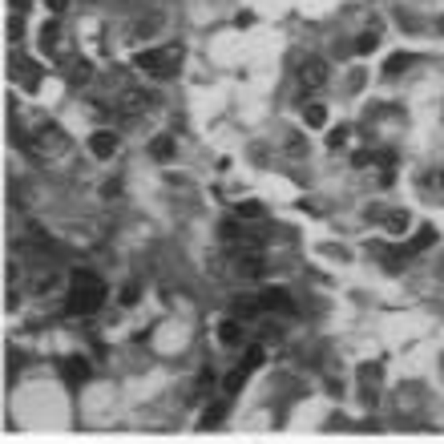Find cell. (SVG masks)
<instances>
[{"mask_svg":"<svg viewBox=\"0 0 444 444\" xmlns=\"http://www.w3.org/2000/svg\"><path fill=\"white\" fill-rule=\"evenodd\" d=\"M182 61H186V45H182V41H166L158 49L133 53V65L142 69V73H149V77H174L182 69Z\"/></svg>","mask_w":444,"mask_h":444,"instance_id":"6da1fadb","label":"cell"},{"mask_svg":"<svg viewBox=\"0 0 444 444\" xmlns=\"http://www.w3.org/2000/svg\"><path fill=\"white\" fill-rule=\"evenodd\" d=\"M105 303V283L93 271H73V287L65 295V311L69 315H93Z\"/></svg>","mask_w":444,"mask_h":444,"instance_id":"7a4b0ae2","label":"cell"},{"mask_svg":"<svg viewBox=\"0 0 444 444\" xmlns=\"http://www.w3.org/2000/svg\"><path fill=\"white\" fill-rule=\"evenodd\" d=\"M328 77H331V69H328V61H323V57H299L295 81H299V89H303V93H319V89L328 85Z\"/></svg>","mask_w":444,"mask_h":444,"instance_id":"3957f363","label":"cell"},{"mask_svg":"<svg viewBox=\"0 0 444 444\" xmlns=\"http://www.w3.org/2000/svg\"><path fill=\"white\" fill-rule=\"evenodd\" d=\"M25 149H29L33 158H53V154L65 149V130H61V126H41V130L25 142Z\"/></svg>","mask_w":444,"mask_h":444,"instance_id":"277c9868","label":"cell"},{"mask_svg":"<svg viewBox=\"0 0 444 444\" xmlns=\"http://www.w3.org/2000/svg\"><path fill=\"white\" fill-rule=\"evenodd\" d=\"M146 109H149V93H142V89H121L117 93V117L133 121V117H142Z\"/></svg>","mask_w":444,"mask_h":444,"instance_id":"5b68a950","label":"cell"},{"mask_svg":"<svg viewBox=\"0 0 444 444\" xmlns=\"http://www.w3.org/2000/svg\"><path fill=\"white\" fill-rule=\"evenodd\" d=\"M117 146H121V137H117L114 130H97L89 137V149H93V158H101V162H109L117 154Z\"/></svg>","mask_w":444,"mask_h":444,"instance_id":"8992f818","label":"cell"},{"mask_svg":"<svg viewBox=\"0 0 444 444\" xmlns=\"http://www.w3.org/2000/svg\"><path fill=\"white\" fill-rule=\"evenodd\" d=\"M259 303H263V311H283V315L295 311V303H291V295L283 287H267L263 295H259Z\"/></svg>","mask_w":444,"mask_h":444,"instance_id":"52a82bcc","label":"cell"},{"mask_svg":"<svg viewBox=\"0 0 444 444\" xmlns=\"http://www.w3.org/2000/svg\"><path fill=\"white\" fill-rule=\"evenodd\" d=\"M279 149L287 154V158H295V162H299V158H307V154H311V142H307L299 130H287L279 137Z\"/></svg>","mask_w":444,"mask_h":444,"instance_id":"ba28073f","label":"cell"},{"mask_svg":"<svg viewBox=\"0 0 444 444\" xmlns=\"http://www.w3.org/2000/svg\"><path fill=\"white\" fill-rule=\"evenodd\" d=\"M218 344H227V347H243L247 344V331H243V319H222L218 323Z\"/></svg>","mask_w":444,"mask_h":444,"instance_id":"9c48e42d","label":"cell"},{"mask_svg":"<svg viewBox=\"0 0 444 444\" xmlns=\"http://www.w3.org/2000/svg\"><path fill=\"white\" fill-rule=\"evenodd\" d=\"M61 372H65L69 388H81L85 379H89V360H85V356H69V360L61 363Z\"/></svg>","mask_w":444,"mask_h":444,"instance_id":"30bf717a","label":"cell"},{"mask_svg":"<svg viewBox=\"0 0 444 444\" xmlns=\"http://www.w3.org/2000/svg\"><path fill=\"white\" fill-rule=\"evenodd\" d=\"M65 77H69V85H89L93 81V65H89L85 57H69L65 61Z\"/></svg>","mask_w":444,"mask_h":444,"instance_id":"8fae6325","label":"cell"},{"mask_svg":"<svg viewBox=\"0 0 444 444\" xmlns=\"http://www.w3.org/2000/svg\"><path fill=\"white\" fill-rule=\"evenodd\" d=\"M174 154H178V142H174L170 133H158V137L149 142V158H154V162H170Z\"/></svg>","mask_w":444,"mask_h":444,"instance_id":"7c38bea8","label":"cell"},{"mask_svg":"<svg viewBox=\"0 0 444 444\" xmlns=\"http://www.w3.org/2000/svg\"><path fill=\"white\" fill-rule=\"evenodd\" d=\"M162 13H154V17H142V20H137V25H133V33H130V41H133V45H137V41H146V36H154V33H158V29H162Z\"/></svg>","mask_w":444,"mask_h":444,"instance_id":"4fadbf2b","label":"cell"},{"mask_svg":"<svg viewBox=\"0 0 444 444\" xmlns=\"http://www.w3.org/2000/svg\"><path fill=\"white\" fill-rule=\"evenodd\" d=\"M408 227H412V214L408 210H400V206H396V210L384 214V231H388V234H404Z\"/></svg>","mask_w":444,"mask_h":444,"instance_id":"5bb4252c","label":"cell"},{"mask_svg":"<svg viewBox=\"0 0 444 444\" xmlns=\"http://www.w3.org/2000/svg\"><path fill=\"white\" fill-rule=\"evenodd\" d=\"M323 121H328V105H323V101H307V105H303V126H307V130H319Z\"/></svg>","mask_w":444,"mask_h":444,"instance_id":"9a60e30c","label":"cell"},{"mask_svg":"<svg viewBox=\"0 0 444 444\" xmlns=\"http://www.w3.org/2000/svg\"><path fill=\"white\" fill-rule=\"evenodd\" d=\"M259 311H263V303H259V295H255V299H250V295L234 299V307H231V315H234V319H255Z\"/></svg>","mask_w":444,"mask_h":444,"instance_id":"2e32d148","label":"cell"},{"mask_svg":"<svg viewBox=\"0 0 444 444\" xmlns=\"http://www.w3.org/2000/svg\"><path fill=\"white\" fill-rule=\"evenodd\" d=\"M227 412H231V404H227V400H218V404H210V408L202 412V420H198V428H214V424H222V420H227Z\"/></svg>","mask_w":444,"mask_h":444,"instance_id":"e0dca14e","label":"cell"},{"mask_svg":"<svg viewBox=\"0 0 444 444\" xmlns=\"http://www.w3.org/2000/svg\"><path fill=\"white\" fill-rule=\"evenodd\" d=\"M432 243H436V227H420V231H416V238L408 243V255H420V250H428Z\"/></svg>","mask_w":444,"mask_h":444,"instance_id":"ac0fdd59","label":"cell"},{"mask_svg":"<svg viewBox=\"0 0 444 444\" xmlns=\"http://www.w3.org/2000/svg\"><path fill=\"white\" fill-rule=\"evenodd\" d=\"M408 65H412V57H408V53H392V57L384 61V77H400V73H404Z\"/></svg>","mask_w":444,"mask_h":444,"instance_id":"d6986e66","label":"cell"},{"mask_svg":"<svg viewBox=\"0 0 444 444\" xmlns=\"http://www.w3.org/2000/svg\"><path fill=\"white\" fill-rule=\"evenodd\" d=\"M263 360H267L263 344H250L247 351H243V368H247V372H259V368H263Z\"/></svg>","mask_w":444,"mask_h":444,"instance_id":"ffe728a7","label":"cell"},{"mask_svg":"<svg viewBox=\"0 0 444 444\" xmlns=\"http://www.w3.org/2000/svg\"><path fill=\"white\" fill-rule=\"evenodd\" d=\"M376 45H379V29H368V33H360V36H356V53H360V57L376 53Z\"/></svg>","mask_w":444,"mask_h":444,"instance_id":"44dd1931","label":"cell"},{"mask_svg":"<svg viewBox=\"0 0 444 444\" xmlns=\"http://www.w3.org/2000/svg\"><path fill=\"white\" fill-rule=\"evenodd\" d=\"M247 376H250V372H247V368H243V363H238V368H234L231 376L222 379V392H227V396H234V392H238V388H243V384H247Z\"/></svg>","mask_w":444,"mask_h":444,"instance_id":"7402d4cb","label":"cell"},{"mask_svg":"<svg viewBox=\"0 0 444 444\" xmlns=\"http://www.w3.org/2000/svg\"><path fill=\"white\" fill-rule=\"evenodd\" d=\"M379 376H384V372H379V363H360V384H363V388L379 384Z\"/></svg>","mask_w":444,"mask_h":444,"instance_id":"603a6c76","label":"cell"},{"mask_svg":"<svg viewBox=\"0 0 444 444\" xmlns=\"http://www.w3.org/2000/svg\"><path fill=\"white\" fill-rule=\"evenodd\" d=\"M263 202H243V206H238V218H243V222H255V218H263Z\"/></svg>","mask_w":444,"mask_h":444,"instance_id":"cb8c5ba5","label":"cell"},{"mask_svg":"<svg viewBox=\"0 0 444 444\" xmlns=\"http://www.w3.org/2000/svg\"><path fill=\"white\" fill-rule=\"evenodd\" d=\"M17 73H25V89H36V85H41V77H36V65H33V61H20Z\"/></svg>","mask_w":444,"mask_h":444,"instance_id":"d4e9b609","label":"cell"},{"mask_svg":"<svg viewBox=\"0 0 444 444\" xmlns=\"http://www.w3.org/2000/svg\"><path fill=\"white\" fill-rule=\"evenodd\" d=\"M363 85H368V69H351V77H347V93H360Z\"/></svg>","mask_w":444,"mask_h":444,"instance_id":"484cf974","label":"cell"},{"mask_svg":"<svg viewBox=\"0 0 444 444\" xmlns=\"http://www.w3.org/2000/svg\"><path fill=\"white\" fill-rule=\"evenodd\" d=\"M137 295H142V287H137V283H126V287H121V307H133Z\"/></svg>","mask_w":444,"mask_h":444,"instance_id":"4316f807","label":"cell"},{"mask_svg":"<svg viewBox=\"0 0 444 444\" xmlns=\"http://www.w3.org/2000/svg\"><path fill=\"white\" fill-rule=\"evenodd\" d=\"M347 142V126H335V130L328 133V149H339Z\"/></svg>","mask_w":444,"mask_h":444,"instance_id":"83f0119b","label":"cell"},{"mask_svg":"<svg viewBox=\"0 0 444 444\" xmlns=\"http://www.w3.org/2000/svg\"><path fill=\"white\" fill-rule=\"evenodd\" d=\"M210 384H214V372H210V368H202V372H198V396L210 392Z\"/></svg>","mask_w":444,"mask_h":444,"instance_id":"f1b7e54d","label":"cell"},{"mask_svg":"<svg viewBox=\"0 0 444 444\" xmlns=\"http://www.w3.org/2000/svg\"><path fill=\"white\" fill-rule=\"evenodd\" d=\"M400 25H404L408 33H420V29H424V20H420V17H412V13H400Z\"/></svg>","mask_w":444,"mask_h":444,"instance_id":"f546056e","label":"cell"},{"mask_svg":"<svg viewBox=\"0 0 444 444\" xmlns=\"http://www.w3.org/2000/svg\"><path fill=\"white\" fill-rule=\"evenodd\" d=\"M45 8H49L53 17H61V13L69 8V0H45Z\"/></svg>","mask_w":444,"mask_h":444,"instance_id":"4dcf8cb0","label":"cell"},{"mask_svg":"<svg viewBox=\"0 0 444 444\" xmlns=\"http://www.w3.org/2000/svg\"><path fill=\"white\" fill-rule=\"evenodd\" d=\"M368 162H376V154H372V149H360V154L351 158V166H368Z\"/></svg>","mask_w":444,"mask_h":444,"instance_id":"1f68e13d","label":"cell"},{"mask_svg":"<svg viewBox=\"0 0 444 444\" xmlns=\"http://www.w3.org/2000/svg\"><path fill=\"white\" fill-rule=\"evenodd\" d=\"M436 29H440V33H444V17H440V20H436Z\"/></svg>","mask_w":444,"mask_h":444,"instance_id":"d6a6232c","label":"cell"},{"mask_svg":"<svg viewBox=\"0 0 444 444\" xmlns=\"http://www.w3.org/2000/svg\"><path fill=\"white\" fill-rule=\"evenodd\" d=\"M436 275H440V279H444V263H440V267H436Z\"/></svg>","mask_w":444,"mask_h":444,"instance_id":"836d02e7","label":"cell"}]
</instances>
